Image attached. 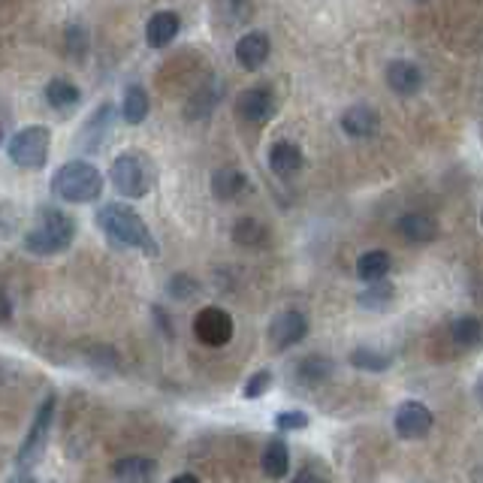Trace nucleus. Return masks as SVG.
Returning a JSON list of instances; mask_svg holds the SVG:
<instances>
[{
	"instance_id": "nucleus-31",
	"label": "nucleus",
	"mask_w": 483,
	"mask_h": 483,
	"mask_svg": "<svg viewBox=\"0 0 483 483\" xmlns=\"http://www.w3.org/2000/svg\"><path fill=\"white\" fill-rule=\"evenodd\" d=\"M196 290H200V284H196L191 276H176L173 281H169V297H176V299H191Z\"/></svg>"
},
{
	"instance_id": "nucleus-20",
	"label": "nucleus",
	"mask_w": 483,
	"mask_h": 483,
	"mask_svg": "<svg viewBox=\"0 0 483 483\" xmlns=\"http://www.w3.org/2000/svg\"><path fill=\"white\" fill-rule=\"evenodd\" d=\"M390 269H393V260L387 251H366V254H359V260H357V276L366 284L384 281L390 276Z\"/></svg>"
},
{
	"instance_id": "nucleus-37",
	"label": "nucleus",
	"mask_w": 483,
	"mask_h": 483,
	"mask_svg": "<svg viewBox=\"0 0 483 483\" xmlns=\"http://www.w3.org/2000/svg\"><path fill=\"white\" fill-rule=\"evenodd\" d=\"M169 483H200V478H196V475H176Z\"/></svg>"
},
{
	"instance_id": "nucleus-36",
	"label": "nucleus",
	"mask_w": 483,
	"mask_h": 483,
	"mask_svg": "<svg viewBox=\"0 0 483 483\" xmlns=\"http://www.w3.org/2000/svg\"><path fill=\"white\" fill-rule=\"evenodd\" d=\"M6 483H36V478L31 475V471L25 468V471H18V475H13V478H9Z\"/></svg>"
},
{
	"instance_id": "nucleus-14",
	"label": "nucleus",
	"mask_w": 483,
	"mask_h": 483,
	"mask_svg": "<svg viewBox=\"0 0 483 483\" xmlns=\"http://www.w3.org/2000/svg\"><path fill=\"white\" fill-rule=\"evenodd\" d=\"M387 85L402 97H411L423 88V73L411 61H390L387 64Z\"/></svg>"
},
{
	"instance_id": "nucleus-27",
	"label": "nucleus",
	"mask_w": 483,
	"mask_h": 483,
	"mask_svg": "<svg viewBox=\"0 0 483 483\" xmlns=\"http://www.w3.org/2000/svg\"><path fill=\"white\" fill-rule=\"evenodd\" d=\"M393 359L381 354V350H366V347H357L354 354H350V366L363 368V372H387L390 368Z\"/></svg>"
},
{
	"instance_id": "nucleus-25",
	"label": "nucleus",
	"mask_w": 483,
	"mask_h": 483,
	"mask_svg": "<svg viewBox=\"0 0 483 483\" xmlns=\"http://www.w3.org/2000/svg\"><path fill=\"white\" fill-rule=\"evenodd\" d=\"M233 242L242 245V248H260L267 242V226H263L257 217H242L233 226Z\"/></svg>"
},
{
	"instance_id": "nucleus-24",
	"label": "nucleus",
	"mask_w": 483,
	"mask_h": 483,
	"mask_svg": "<svg viewBox=\"0 0 483 483\" xmlns=\"http://www.w3.org/2000/svg\"><path fill=\"white\" fill-rule=\"evenodd\" d=\"M450 338H453V345H457V347H475V345L483 342V324L478 317H471V315L457 317L450 324Z\"/></svg>"
},
{
	"instance_id": "nucleus-15",
	"label": "nucleus",
	"mask_w": 483,
	"mask_h": 483,
	"mask_svg": "<svg viewBox=\"0 0 483 483\" xmlns=\"http://www.w3.org/2000/svg\"><path fill=\"white\" fill-rule=\"evenodd\" d=\"M396 230L402 233V239L408 242H435L438 239V221H435L432 215H423V212H408L399 217V224H396Z\"/></svg>"
},
{
	"instance_id": "nucleus-19",
	"label": "nucleus",
	"mask_w": 483,
	"mask_h": 483,
	"mask_svg": "<svg viewBox=\"0 0 483 483\" xmlns=\"http://www.w3.org/2000/svg\"><path fill=\"white\" fill-rule=\"evenodd\" d=\"M155 471H157V462L146 457H125L112 466V475L125 483H148L155 478Z\"/></svg>"
},
{
	"instance_id": "nucleus-1",
	"label": "nucleus",
	"mask_w": 483,
	"mask_h": 483,
	"mask_svg": "<svg viewBox=\"0 0 483 483\" xmlns=\"http://www.w3.org/2000/svg\"><path fill=\"white\" fill-rule=\"evenodd\" d=\"M97 226L109 236L112 245H121V248H139L148 257H157V242L146 221L134 212L130 206L121 203H106L97 212Z\"/></svg>"
},
{
	"instance_id": "nucleus-5",
	"label": "nucleus",
	"mask_w": 483,
	"mask_h": 483,
	"mask_svg": "<svg viewBox=\"0 0 483 483\" xmlns=\"http://www.w3.org/2000/svg\"><path fill=\"white\" fill-rule=\"evenodd\" d=\"M52 130L43 125H31L9 139V160L22 169H43L49 160Z\"/></svg>"
},
{
	"instance_id": "nucleus-17",
	"label": "nucleus",
	"mask_w": 483,
	"mask_h": 483,
	"mask_svg": "<svg viewBox=\"0 0 483 483\" xmlns=\"http://www.w3.org/2000/svg\"><path fill=\"white\" fill-rule=\"evenodd\" d=\"M45 103H49L55 112H61V116H70L73 109H79L82 91L67 79H52L45 85Z\"/></svg>"
},
{
	"instance_id": "nucleus-21",
	"label": "nucleus",
	"mask_w": 483,
	"mask_h": 483,
	"mask_svg": "<svg viewBox=\"0 0 483 483\" xmlns=\"http://www.w3.org/2000/svg\"><path fill=\"white\" fill-rule=\"evenodd\" d=\"M260 466H263V475L272 478V480L287 478V471H290V453H287V444H284V441H269V444H267V450H263Z\"/></svg>"
},
{
	"instance_id": "nucleus-40",
	"label": "nucleus",
	"mask_w": 483,
	"mask_h": 483,
	"mask_svg": "<svg viewBox=\"0 0 483 483\" xmlns=\"http://www.w3.org/2000/svg\"><path fill=\"white\" fill-rule=\"evenodd\" d=\"M480 221H483V217H480Z\"/></svg>"
},
{
	"instance_id": "nucleus-30",
	"label": "nucleus",
	"mask_w": 483,
	"mask_h": 483,
	"mask_svg": "<svg viewBox=\"0 0 483 483\" xmlns=\"http://www.w3.org/2000/svg\"><path fill=\"white\" fill-rule=\"evenodd\" d=\"M272 381H276V375H272V372H267V368H263V372H257L254 377H248V384H245L242 396H245V399H260V396L267 393L269 387H272Z\"/></svg>"
},
{
	"instance_id": "nucleus-13",
	"label": "nucleus",
	"mask_w": 483,
	"mask_h": 483,
	"mask_svg": "<svg viewBox=\"0 0 483 483\" xmlns=\"http://www.w3.org/2000/svg\"><path fill=\"white\" fill-rule=\"evenodd\" d=\"M302 164H306V157H302V148L297 142L281 139L269 148V169L281 178H293L302 169Z\"/></svg>"
},
{
	"instance_id": "nucleus-35",
	"label": "nucleus",
	"mask_w": 483,
	"mask_h": 483,
	"mask_svg": "<svg viewBox=\"0 0 483 483\" xmlns=\"http://www.w3.org/2000/svg\"><path fill=\"white\" fill-rule=\"evenodd\" d=\"M9 317H13V302H9L6 290H0V324H9Z\"/></svg>"
},
{
	"instance_id": "nucleus-3",
	"label": "nucleus",
	"mask_w": 483,
	"mask_h": 483,
	"mask_svg": "<svg viewBox=\"0 0 483 483\" xmlns=\"http://www.w3.org/2000/svg\"><path fill=\"white\" fill-rule=\"evenodd\" d=\"M52 191L64 203H75V206L94 203L103 194V176L88 160H70V164H64L52 176Z\"/></svg>"
},
{
	"instance_id": "nucleus-4",
	"label": "nucleus",
	"mask_w": 483,
	"mask_h": 483,
	"mask_svg": "<svg viewBox=\"0 0 483 483\" xmlns=\"http://www.w3.org/2000/svg\"><path fill=\"white\" fill-rule=\"evenodd\" d=\"M109 178L116 185V191L127 200H139L151 191V182H155V169H151L148 157L136 155V151H127L112 160Z\"/></svg>"
},
{
	"instance_id": "nucleus-29",
	"label": "nucleus",
	"mask_w": 483,
	"mask_h": 483,
	"mask_svg": "<svg viewBox=\"0 0 483 483\" xmlns=\"http://www.w3.org/2000/svg\"><path fill=\"white\" fill-rule=\"evenodd\" d=\"M217 103V91L215 88H200V94L191 100V109H187V118H206L208 112L215 109Z\"/></svg>"
},
{
	"instance_id": "nucleus-16",
	"label": "nucleus",
	"mask_w": 483,
	"mask_h": 483,
	"mask_svg": "<svg viewBox=\"0 0 483 483\" xmlns=\"http://www.w3.org/2000/svg\"><path fill=\"white\" fill-rule=\"evenodd\" d=\"M178 31H182V22H178V15L176 13H155L148 18V25H146V40L151 49H166L169 43L176 40Z\"/></svg>"
},
{
	"instance_id": "nucleus-33",
	"label": "nucleus",
	"mask_w": 483,
	"mask_h": 483,
	"mask_svg": "<svg viewBox=\"0 0 483 483\" xmlns=\"http://www.w3.org/2000/svg\"><path fill=\"white\" fill-rule=\"evenodd\" d=\"M276 426H278V429H306L308 414L306 411H284V414H278Z\"/></svg>"
},
{
	"instance_id": "nucleus-38",
	"label": "nucleus",
	"mask_w": 483,
	"mask_h": 483,
	"mask_svg": "<svg viewBox=\"0 0 483 483\" xmlns=\"http://www.w3.org/2000/svg\"><path fill=\"white\" fill-rule=\"evenodd\" d=\"M475 396H478V402L483 405V375L478 377V387H475Z\"/></svg>"
},
{
	"instance_id": "nucleus-39",
	"label": "nucleus",
	"mask_w": 483,
	"mask_h": 483,
	"mask_svg": "<svg viewBox=\"0 0 483 483\" xmlns=\"http://www.w3.org/2000/svg\"><path fill=\"white\" fill-rule=\"evenodd\" d=\"M0 142H4V127H0Z\"/></svg>"
},
{
	"instance_id": "nucleus-11",
	"label": "nucleus",
	"mask_w": 483,
	"mask_h": 483,
	"mask_svg": "<svg viewBox=\"0 0 483 483\" xmlns=\"http://www.w3.org/2000/svg\"><path fill=\"white\" fill-rule=\"evenodd\" d=\"M236 61H239V67L248 73L260 70L263 64L269 61V36L260 31H248L239 43H236Z\"/></svg>"
},
{
	"instance_id": "nucleus-8",
	"label": "nucleus",
	"mask_w": 483,
	"mask_h": 483,
	"mask_svg": "<svg viewBox=\"0 0 483 483\" xmlns=\"http://www.w3.org/2000/svg\"><path fill=\"white\" fill-rule=\"evenodd\" d=\"M308 336V320L302 311H281V315L272 317L269 324V345L276 350H290L297 347L302 338Z\"/></svg>"
},
{
	"instance_id": "nucleus-6",
	"label": "nucleus",
	"mask_w": 483,
	"mask_h": 483,
	"mask_svg": "<svg viewBox=\"0 0 483 483\" xmlns=\"http://www.w3.org/2000/svg\"><path fill=\"white\" fill-rule=\"evenodd\" d=\"M52 417H55V396L43 399L40 411H36L34 423H31V432L25 435L22 450H18V457H15L18 468H31V466H36V462L43 459V450H45V444H49Z\"/></svg>"
},
{
	"instance_id": "nucleus-9",
	"label": "nucleus",
	"mask_w": 483,
	"mask_h": 483,
	"mask_svg": "<svg viewBox=\"0 0 483 483\" xmlns=\"http://www.w3.org/2000/svg\"><path fill=\"white\" fill-rule=\"evenodd\" d=\"M432 423H435L432 411L426 408L423 402H414V399L402 402L399 408H396V417H393L396 432H399L402 438H408V441L426 438V435L432 432Z\"/></svg>"
},
{
	"instance_id": "nucleus-23",
	"label": "nucleus",
	"mask_w": 483,
	"mask_h": 483,
	"mask_svg": "<svg viewBox=\"0 0 483 483\" xmlns=\"http://www.w3.org/2000/svg\"><path fill=\"white\" fill-rule=\"evenodd\" d=\"M336 372V363L329 357H306V359H299V366H297V377L302 384H324L327 377H333Z\"/></svg>"
},
{
	"instance_id": "nucleus-28",
	"label": "nucleus",
	"mask_w": 483,
	"mask_h": 483,
	"mask_svg": "<svg viewBox=\"0 0 483 483\" xmlns=\"http://www.w3.org/2000/svg\"><path fill=\"white\" fill-rule=\"evenodd\" d=\"M64 43H67V55L75 61H82L85 55H88V31H85L82 25H70Z\"/></svg>"
},
{
	"instance_id": "nucleus-10",
	"label": "nucleus",
	"mask_w": 483,
	"mask_h": 483,
	"mask_svg": "<svg viewBox=\"0 0 483 483\" xmlns=\"http://www.w3.org/2000/svg\"><path fill=\"white\" fill-rule=\"evenodd\" d=\"M236 116L242 121H248V125H267V121L276 116V94L269 88H248L239 94V100H236Z\"/></svg>"
},
{
	"instance_id": "nucleus-12",
	"label": "nucleus",
	"mask_w": 483,
	"mask_h": 483,
	"mask_svg": "<svg viewBox=\"0 0 483 483\" xmlns=\"http://www.w3.org/2000/svg\"><path fill=\"white\" fill-rule=\"evenodd\" d=\"M377 127H381V118H377V112L368 106V103H354V106L345 109L342 130H345L347 136L368 139V136L377 134Z\"/></svg>"
},
{
	"instance_id": "nucleus-26",
	"label": "nucleus",
	"mask_w": 483,
	"mask_h": 483,
	"mask_svg": "<svg viewBox=\"0 0 483 483\" xmlns=\"http://www.w3.org/2000/svg\"><path fill=\"white\" fill-rule=\"evenodd\" d=\"M393 299H396V287L390 281H372L368 290L359 293V306L372 308V311H384Z\"/></svg>"
},
{
	"instance_id": "nucleus-18",
	"label": "nucleus",
	"mask_w": 483,
	"mask_h": 483,
	"mask_svg": "<svg viewBox=\"0 0 483 483\" xmlns=\"http://www.w3.org/2000/svg\"><path fill=\"white\" fill-rule=\"evenodd\" d=\"M245 187H248V178H245V173H239V169L224 166V169H215L212 173V194L221 203L236 200L239 194H245Z\"/></svg>"
},
{
	"instance_id": "nucleus-7",
	"label": "nucleus",
	"mask_w": 483,
	"mask_h": 483,
	"mask_svg": "<svg viewBox=\"0 0 483 483\" xmlns=\"http://www.w3.org/2000/svg\"><path fill=\"white\" fill-rule=\"evenodd\" d=\"M233 317L224 308H203L194 317V336L208 347H224L233 338Z\"/></svg>"
},
{
	"instance_id": "nucleus-2",
	"label": "nucleus",
	"mask_w": 483,
	"mask_h": 483,
	"mask_svg": "<svg viewBox=\"0 0 483 483\" xmlns=\"http://www.w3.org/2000/svg\"><path fill=\"white\" fill-rule=\"evenodd\" d=\"M75 239V221L61 208H40L36 226L25 236V248L36 257H52V254L67 251Z\"/></svg>"
},
{
	"instance_id": "nucleus-22",
	"label": "nucleus",
	"mask_w": 483,
	"mask_h": 483,
	"mask_svg": "<svg viewBox=\"0 0 483 483\" xmlns=\"http://www.w3.org/2000/svg\"><path fill=\"white\" fill-rule=\"evenodd\" d=\"M148 94L142 85H130V88L125 91V100H121V116H125L127 125H142V121L148 118Z\"/></svg>"
},
{
	"instance_id": "nucleus-34",
	"label": "nucleus",
	"mask_w": 483,
	"mask_h": 483,
	"mask_svg": "<svg viewBox=\"0 0 483 483\" xmlns=\"http://www.w3.org/2000/svg\"><path fill=\"white\" fill-rule=\"evenodd\" d=\"M293 483H327V475H324V471H317L315 466H306L302 471H297Z\"/></svg>"
},
{
	"instance_id": "nucleus-32",
	"label": "nucleus",
	"mask_w": 483,
	"mask_h": 483,
	"mask_svg": "<svg viewBox=\"0 0 483 483\" xmlns=\"http://www.w3.org/2000/svg\"><path fill=\"white\" fill-rule=\"evenodd\" d=\"M221 4V13L230 18V22H239L251 13V0H217Z\"/></svg>"
}]
</instances>
